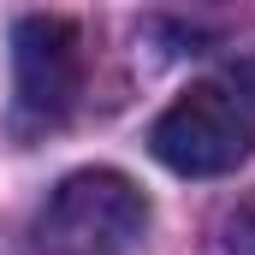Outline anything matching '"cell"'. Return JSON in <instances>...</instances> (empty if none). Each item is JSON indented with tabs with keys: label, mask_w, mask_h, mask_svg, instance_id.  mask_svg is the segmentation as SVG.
<instances>
[{
	"label": "cell",
	"mask_w": 255,
	"mask_h": 255,
	"mask_svg": "<svg viewBox=\"0 0 255 255\" xmlns=\"http://www.w3.org/2000/svg\"><path fill=\"white\" fill-rule=\"evenodd\" d=\"M148 148L160 166L184 178H220L238 172L255 148V77L220 71L190 83L148 130Z\"/></svg>",
	"instance_id": "6da1fadb"
},
{
	"label": "cell",
	"mask_w": 255,
	"mask_h": 255,
	"mask_svg": "<svg viewBox=\"0 0 255 255\" xmlns=\"http://www.w3.org/2000/svg\"><path fill=\"white\" fill-rule=\"evenodd\" d=\"M148 226V202L113 166H89L60 178V190L36 214L42 255H125Z\"/></svg>",
	"instance_id": "7a4b0ae2"
},
{
	"label": "cell",
	"mask_w": 255,
	"mask_h": 255,
	"mask_svg": "<svg viewBox=\"0 0 255 255\" xmlns=\"http://www.w3.org/2000/svg\"><path fill=\"white\" fill-rule=\"evenodd\" d=\"M83 95V42L77 24L54 12H30L12 30V113L18 130H54Z\"/></svg>",
	"instance_id": "3957f363"
},
{
	"label": "cell",
	"mask_w": 255,
	"mask_h": 255,
	"mask_svg": "<svg viewBox=\"0 0 255 255\" xmlns=\"http://www.w3.org/2000/svg\"><path fill=\"white\" fill-rule=\"evenodd\" d=\"M208 255H255V208L232 214V220L220 226V238H214V250H208Z\"/></svg>",
	"instance_id": "277c9868"
}]
</instances>
